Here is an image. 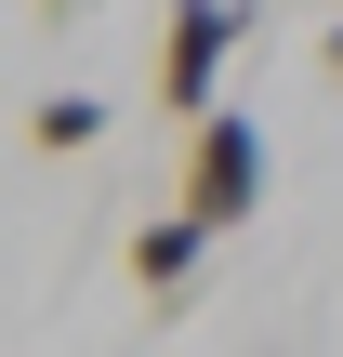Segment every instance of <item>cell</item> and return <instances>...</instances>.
Returning a JSON list of instances; mask_svg holds the SVG:
<instances>
[{
	"label": "cell",
	"instance_id": "3957f363",
	"mask_svg": "<svg viewBox=\"0 0 343 357\" xmlns=\"http://www.w3.org/2000/svg\"><path fill=\"white\" fill-rule=\"evenodd\" d=\"M198 252H212V225H185V212H145V225H132V291H159V305H172V291L198 278Z\"/></svg>",
	"mask_w": 343,
	"mask_h": 357
},
{
	"label": "cell",
	"instance_id": "7a4b0ae2",
	"mask_svg": "<svg viewBox=\"0 0 343 357\" xmlns=\"http://www.w3.org/2000/svg\"><path fill=\"white\" fill-rule=\"evenodd\" d=\"M264 26V0H172L159 13V106L172 119H212V79H225V53Z\"/></svg>",
	"mask_w": 343,
	"mask_h": 357
},
{
	"label": "cell",
	"instance_id": "5b68a950",
	"mask_svg": "<svg viewBox=\"0 0 343 357\" xmlns=\"http://www.w3.org/2000/svg\"><path fill=\"white\" fill-rule=\"evenodd\" d=\"M317 66H330V79H343V13H330V26H317Z\"/></svg>",
	"mask_w": 343,
	"mask_h": 357
},
{
	"label": "cell",
	"instance_id": "277c9868",
	"mask_svg": "<svg viewBox=\"0 0 343 357\" xmlns=\"http://www.w3.org/2000/svg\"><path fill=\"white\" fill-rule=\"evenodd\" d=\"M93 132H106V93H40V106H26V146H40V159H79Z\"/></svg>",
	"mask_w": 343,
	"mask_h": 357
},
{
	"label": "cell",
	"instance_id": "6da1fadb",
	"mask_svg": "<svg viewBox=\"0 0 343 357\" xmlns=\"http://www.w3.org/2000/svg\"><path fill=\"white\" fill-rule=\"evenodd\" d=\"M264 172H278V159H264V119H251V106H212V119L185 132V185H172V212L225 238V225L264 212Z\"/></svg>",
	"mask_w": 343,
	"mask_h": 357
},
{
	"label": "cell",
	"instance_id": "8992f818",
	"mask_svg": "<svg viewBox=\"0 0 343 357\" xmlns=\"http://www.w3.org/2000/svg\"><path fill=\"white\" fill-rule=\"evenodd\" d=\"M40 13H53V26H66V13H93V0H40Z\"/></svg>",
	"mask_w": 343,
	"mask_h": 357
}]
</instances>
